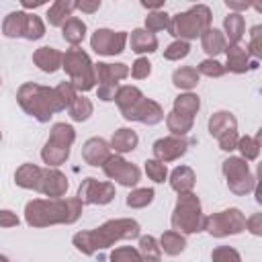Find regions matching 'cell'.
<instances>
[{
  "mask_svg": "<svg viewBox=\"0 0 262 262\" xmlns=\"http://www.w3.org/2000/svg\"><path fill=\"white\" fill-rule=\"evenodd\" d=\"M139 233H141V225L135 219L119 217V219H108L94 229L74 233L72 244L84 256H92L98 250H106V248L115 246L117 242L135 239V237H139Z\"/></svg>",
  "mask_w": 262,
  "mask_h": 262,
  "instance_id": "obj_1",
  "label": "cell"
},
{
  "mask_svg": "<svg viewBox=\"0 0 262 262\" xmlns=\"http://www.w3.org/2000/svg\"><path fill=\"white\" fill-rule=\"evenodd\" d=\"M84 205L78 196L61 199H33L25 205V223L41 229L49 225H72L82 217Z\"/></svg>",
  "mask_w": 262,
  "mask_h": 262,
  "instance_id": "obj_2",
  "label": "cell"
},
{
  "mask_svg": "<svg viewBox=\"0 0 262 262\" xmlns=\"http://www.w3.org/2000/svg\"><path fill=\"white\" fill-rule=\"evenodd\" d=\"M16 102L29 117H33L39 123H49L55 113L66 111V104L57 96L55 88L35 84V82H25L18 86Z\"/></svg>",
  "mask_w": 262,
  "mask_h": 262,
  "instance_id": "obj_3",
  "label": "cell"
},
{
  "mask_svg": "<svg viewBox=\"0 0 262 262\" xmlns=\"http://www.w3.org/2000/svg\"><path fill=\"white\" fill-rule=\"evenodd\" d=\"M211 8L207 4H194L184 12H176L170 16L168 33L180 41H190L201 37L207 29H211Z\"/></svg>",
  "mask_w": 262,
  "mask_h": 262,
  "instance_id": "obj_4",
  "label": "cell"
},
{
  "mask_svg": "<svg viewBox=\"0 0 262 262\" xmlns=\"http://www.w3.org/2000/svg\"><path fill=\"white\" fill-rule=\"evenodd\" d=\"M76 141V129L70 123H53L45 145L41 147V160L47 168H57L68 162L72 145Z\"/></svg>",
  "mask_w": 262,
  "mask_h": 262,
  "instance_id": "obj_5",
  "label": "cell"
},
{
  "mask_svg": "<svg viewBox=\"0 0 262 262\" xmlns=\"http://www.w3.org/2000/svg\"><path fill=\"white\" fill-rule=\"evenodd\" d=\"M203 221H205V215H203L201 199L194 192L178 194V201L170 217L172 229L182 235H192V233L203 231Z\"/></svg>",
  "mask_w": 262,
  "mask_h": 262,
  "instance_id": "obj_6",
  "label": "cell"
},
{
  "mask_svg": "<svg viewBox=\"0 0 262 262\" xmlns=\"http://www.w3.org/2000/svg\"><path fill=\"white\" fill-rule=\"evenodd\" d=\"M61 70H66V74L70 76V82L76 86V90L88 92V90L96 88L94 63L84 49H80V47L68 49L61 59Z\"/></svg>",
  "mask_w": 262,
  "mask_h": 262,
  "instance_id": "obj_7",
  "label": "cell"
},
{
  "mask_svg": "<svg viewBox=\"0 0 262 262\" xmlns=\"http://www.w3.org/2000/svg\"><path fill=\"white\" fill-rule=\"evenodd\" d=\"M246 229V215L237 207H229L223 211H217L203 221V231H207L213 237H227L237 235Z\"/></svg>",
  "mask_w": 262,
  "mask_h": 262,
  "instance_id": "obj_8",
  "label": "cell"
},
{
  "mask_svg": "<svg viewBox=\"0 0 262 262\" xmlns=\"http://www.w3.org/2000/svg\"><path fill=\"white\" fill-rule=\"evenodd\" d=\"M221 170H223V176H225V182H227V188L237 194V196H244V194H250L256 186V176L252 174L248 162L239 156H229L227 160H223L221 164Z\"/></svg>",
  "mask_w": 262,
  "mask_h": 262,
  "instance_id": "obj_9",
  "label": "cell"
},
{
  "mask_svg": "<svg viewBox=\"0 0 262 262\" xmlns=\"http://www.w3.org/2000/svg\"><path fill=\"white\" fill-rule=\"evenodd\" d=\"M94 76H96V98L102 102H108L115 98V92L119 88V82L129 76V66L127 63H108V61H98L94 63Z\"/></svg>",
  "mask_w": 262,
  "mask_h": 262,
  "instance_id": "obj_10",
  "label": "cell"
},
{
  "mask_svg": "<svg viewBox=\"0 0 262 262\" xmlns=\"http://www.w3.org/2000/svg\"><path fill=\"white\" fill-rule=\"evenodd\" d=\"M102 172L108 180H113V184L117 182L125 188H135L141 180V170L119 154H111V158L102 164Z\"/></svg>",
  "mask_w": 262,
  "mask_h": 262,
  "instance_id": "obj_11",
  "label": "cell"
},
{
  "mask_svg": "<svg viewBox=\"0 0 262 262\" xmlns=\"http://www.w3.org/2000/svg\"><path fill=\"white\" fill-rule=\"evenodd\" d=\"M78 201L82 205H108L117 196V188L111 180H98L88 176L78 186Z\"/></svg>",
  "mask_w": 262,
  "mask_h": 262,
  "instance_id": "obj_12",
  "label": "cell"
},
{
  "mask_svg": "<svg viewBox=\"0 0 262 262\" xmlns=\"http://www.w3.org/2000/svg\"><path fill=\"white\" fill-rule=\"evenodd\" d=\"M127 31H113V29H96L90 37V49L98 55H119L127 47Z\"/></svg>",
  "mask_w": 262,
  "mask_h": 262,
  "instance_id": "obj_13",
  "label": "cell"
},
{
  "mask_svg": "<svg viewBox=\"0 0 262 262\" xmlns=\"http://www.w3.org/2000/svg\"><path fill=\"white\" fill-rule=\"evenodd\" d=\"M121 115H123L125 121H135V123H141V125H158L166 117L162 104L151 100V98H145V96L139 98L131 108L123 111Z\"/></svg>",
  "mask_w": 262,
  "mask_h": 262,
  "instance_id": "obj_14",
  "label": "cell"
},
{
  "mask_svg": "<svg viewBox=\"0 0 262 262\" xmlns=\"http://www.w3.org/2000/svg\"><path fill=\"white\" fill-rule=\"evenodd\" d=\"M151 151H154V160H158L162 164H168V162H174V160L182 158L188 151V139L186 137H174V135L160 137V139L154 141Z\"/></svg>",
  "mask_w": 262,
  "mask_h": 262,
  "instance_id": "obj_15",
  "label": "cell"
},
{
  "mask_svg": "<svg viewBox=\"0 0 262 262\" xmlns=\"http://www.w3.org/2000/svg\"><path fill=\"white\" fill-rule=\"evenodd\" d=\"M68 188H70L68 176L61 170L43 168V178H41V184H39L41 194H45L47 199H61V196H66Z\"/></svg>",
  "mask_w": 262,
  "mask_h": 262,
  "instance_id": "obj_16",
  "label": "cell"
},
{
  "mask_svg": "<svg viewBox=\"0 0 262 262\" xmlns=\"http://www.w3.org/2000/svg\"><path fill=\"white\" fill-rule=\"evenodd\" d=\"M225 72H231V74H246L254 68H258V61H252L250 59V53L246 51V47L242 45H227L225 47Z\"/></svg>",
  "mask_w": 262,
  "mask_h": 262,
  "instance_id": "obj_17",
  "label": "cell"
},
{
  "mask_svg": "<svg viewBox=\"0 0 262 262\" xmlns=\"http://www.w3.org/2000/svg\"><path fill=\"white\" fill-rule=\"evenodd\" d=\"M111 154H113L111 145L102 137H90L82 145V160L88 166H94V168H102V164L111 158Z\"/></svg>",
  "mask_w": 262,
  "mask_h": 262,
  "instance_id": "obj_18",
  "label": "cell"
},
{
  "mask_svg": "<svg viewBox=\"0 0 262 262\" xmlns=\"http://www.w3.org/2000/svg\"><path fill=\"white\" fill-rule=\"evenodd\" d=\"M61 59L63 53L51 45H43L33 51V63L45 74H55L57 70H61Z\"/></svg>",
  "mask_w": 262,
  "mask_h": 262,
  "instance_id": "obj_19",
  "label": "cell"
},
{
  "mask_svg": "<svg viewBox=\"0 0 262 262\" xmlns=\"http://www.w3.org/2000/svg\"><path fill=\"white\" fill-rule=\"evenodd\" d=\"M41 178H43V168L37 166V164H31V162H25L16 168L14 172V184L18 188H25V190H35L39 192V184H41Z\"/></svg>",
  "mask_w": 262,
  "mask_h": 262,
  "instance_id": "obj_20",
  "label": "cell"
},
{
  "mask_svg": "<svg viewBox=\"0 0 262 262\" xmlns=\"http://www.w3.org/2000/svg\"><path fill=\"white\" fill-rule=\"evenodd\" d=\"M127 43L131 45V51L137 53L139 57H141L143 53H154V51H158V37H156L154 33L145 31L143 27L133 29L131 35L127 37Z\"/></svg>",
  "mask_w": 262,
  "mask_h": 262,
  "instance_id": "obj_21",
  "label": "cell"
},
{
  "mask_svg": "<svg viewBox=\"0 0 262 262\" xmlns=\"http://www.w3.org/2000/svg\"><path fill=\"white\" fill-rule=\"evenodd\" d=\"M108 145H111V151L123 156V154H129V151H133V149H137V145H139V135H137L133 129H129V127H119V129L113 133Z\"/></svg>",
  "mask_w": 262,
  "mask_h": 262,
  "instance_id": "obj_22",
  "label": "cell"
},
{
  "mask_svg": "<svg viewBox=\"0 0 262 262\" xmlns=\"http://www.w3.org/2000/svg\"><path fill=\"white\" fill-rule=\"evenodd\" d=\"M168 180H170V186H172L174 192L186 194V192H192L194 182H196V174H194V170L190 166H176L170 172Z\"/></svg>",
  "mask_w": 262,
  "mask_h": 262,
  "instance_id": "obj_23",
  "label": "cell"
},
{
  "mask_svg": "<svg viewBox=\"0 0 262 262\" xmlns=\"http://www.w3.org/2000/svg\"><path fill=\"white\" fill-rule=\"evenodd\" d=\"M207 129L209 133L217 139L219 135L227 133V131H237V119L231 111H215L211 117H209V123H207Z\"/></svg>",
  "mask_w": 262,
  "mask_h": 262,
  "instance_id": "obj_24",
  "label": "cell"
},
{
  "mask_svg": "<svg viewBox=\"0 0 262 262\" xmlns=\"http://www.w3.org/2000/svg\"><path fill=\"white\" fill-rule=\"evenodd\" d=\"M225 35V41L227 45H239V41L244 39V33H246V20L242 14L237 12H229L225 18H223V31Z\"/></svg>",
  "mask_w": 262,
  "mask_h": 262,
  "instance_id": "obj_25",
  "label": "cell"
},
{
  "mask_svg": "<svg viewBox=\"0 0 262 262\" xmlns=\"http://www.w3.org/2000/svg\"><path fill=\"white\" fill-rule=\"evenodd\" d=\"M199 39H201V47H203V51H205L211 59H215V55L223 53V51H225V47H227L225 35H223L219 29H215V27L207 29Z\"/></svg>",
  "mask_w": 262,
  "mask_h": 262,
  "instance_id": "obj_26",
  "label": "cell"
},
{
  "mask_svg": "<svg viewBox=\"0 0 262 262\" xmlns=\"http://www.w3.org/2000/svg\"><path fill=\"white\" fill-rule=\"evenodd\" d=\"M74 10H76V0H55L49 8H47V23L51 25V27H59L61 29V25L74 14Z\"/></svg>",
  "mask_w": 262,
  "mask_h": 262,
  "instance_id": "obj_27",
  "label": "cell"
},
{
  "mask_svg": "<svg viewBox=\"0 0 262 262\" xmlns=\"http://www.w3.org/2000/svg\"><path fill=\"white\" fill-rule=\"evenodd\" d=\"M25 25H27V10H12L2 20V35L8 39L25 37Z\"/></svg>",
  "mask_w": 262,
  "mask_h": 262,
  "instance_id": "obj_28",
  "label": "cell"
},
{
  "mask_svg": "<svg viewBox=\"0 0 262 262\" xmlns=\"http://www.w3.org/2000/svg\"><path fill=\"white\" fill-rule=\"evenodd\" d=\"M199 111H201V98L194 92H182L172 102V113L182 115V117H188V119H194V115Z\"/></svg>",
  "mask_w": 262,
  "mask_h": 262,
  "instance_id": "obj_29",
  "label": "cell"
},
{
  "mask_svg": "<svg viewBox=\"0 0 262 262\" xmlns=\"http://www.w3.org/2000/svg\"><path fill=\"white\" fill-rule=\"evenodd\" d=\"M86 23L82 20V18H78V16H70L63 25H61V37H63V41L66 43H70L72 47H78L82 41H84V37H86Z\"/></svg>",
  "mask_w": 262,
  "mask_h": 262,
  "instance_id": "obj_30",
  "label": "cell"
},
{
  "mask_svg": "<svg viewBox=\"0 0 262 262\" xmlns=\"http://www.w3.org/2000/svg\"><path fill=\"white\" fill-rule=\"evenodd\" d=\"M199 80H201V76H199L196 68H192V66H182L172 72V84L184 92H190L192 88H196Z\"/></svg>",
  "mask_w": 262,
  "mask_h": 262,
  "instance_id": "obj_31",
  "label": "cell"
},
{
  "mask_svg": "<svg viewBox=\"0 0 262 262\" xmlns=\"http://www.w3.org/2000/svg\"><path fill=\"white\" fill-rule=\"evenodd\" d=\"M158 244H160V250H162L164 254H168V256H178V254H182V252L186 250V237H184L182 233L174 231V229L164 231V233L160 235Z\"/></svg>",
  "mask_w": 262,
  "mask_h": 262,
  "instance_id": "obj_32",
  "label": "cell"
},
{
  "mask_svg": "<svg viewBox=\"0 0 262 262\" xmlns=\"http://www.w3.org/2000/svg\"><path fill=\"white\" fill-rule=\"evenodd\" d=\"M68 113H70V119H72V121L84 123V121H88V119L92 117L94 104H92V100H90L88 96L76 94V98H74V100L70 102V106H68Z\"/></svg>",
  "mask_w": 262,
  "mask_h": 262,
  "instance_id": "obj_33",
  "label": "cell"
},
{
  "mask_svg": "<svg viewBox=\"0 0 262 262\" xmlns=\"http://www.w3.org/2000/svg\"><path fill=\"white\" fill-rule=\"evenodd\" d=\"M145 94L137 88V86H133V84H123V86H119L117 88V92H115V102H117V106H119V111L123 113V111H127V108H131L139 98H143Z\"/></svg>",
  "mask_w": 262,
  "mask_h": 262,
  "instance_id": "obj_34",
  "label": "cell"
},
{
  "mask_svg": "<svg viewBox=\"0 0 262 262\" xmlns=\"http://www.w3.org/2000/svg\"><path fill=\"white\" fill-rule=\"evenodd\" d=\"M164 119H166V127H168V131H170V135H174V137H186L188 131H192V125H194V119L176 115V113H172V111H170Z\"/></svg>",
  "mask_w": 262,
  "mask_h": 262,
  "instance_id": "obj_35",
  "label": "cell"
},
{
  "mask_svg": "<svg viewBox=\"0 0 262 262\" xmlns=\"http://www.w3.org/2000/svg\"><path fill=\"white\" fill-rule=\"evenodd\" d=\"M154 199H156V190L154 188H131V192L127 194V199H125V203H127V207H131V209H145L147 205H151L154 203Z\"/></svg>",
  "mask_w": 262,
  "mask_h": 262,
  "instance_id": "obj_36",
  "label": "cell"
},
{
  "mask_svg": "<svg viewBox=\"0 0 262 262\" xmlns=\"http://www.w3.org/2000/svg\"><path fill=\"white\" fill-rule=\"evenodd\" d=\"M260 135H262V133H258L256 137L244 135V137L237 139V147H235V149H239V154H242L239 158H244L246 162L258 160V156H260Z\"/></svg>",
  "mask_w": 262,
  "mask_h": 262,
  "instance_id": "obj_37",
  "label": "cell"
},
{
  "mask_svg": "<svg viewBox=\"0 0 262 262\" xmlns=\"http://www.w3.org/2000/svg\"><path fill=\"white\" fill-rule=\"evenodd\" d=\"M170 27V14L166 10H156V12H147L145 16V23H143V29L149 31V33H160V31H168Z\"/></svg>",
  "mask_w": 262,
  "mask_h": 262,
  "instance_id": "obj_38",
  "label": "cell"
},
{
  "mask_svg": "<svg viewBox=\"0 0 262 262\" xmlns=\"http://www.w3.org/2000/svg\"><path fill=\"white\" fill-rule=\"evenodd\" d=\"M45 35V23L35 12H27V25H25V37L27 41H39Z\"/></svg>",
  "mask_w": 262,
  "mask_h": 262,
  "instance_id": "obj_39",
  "label": "cell"
},
{
  "mask_svg": "<svg viewBox=\"0 0 262 262\" xmlns=\"http://www.w3.org/2000/svg\"><path fill=\"white\" fill-rule=\"evenodd\" d=\"M143 168H145L147 178L154 180L156 184H162L164 180H168V168H166V164H162V162L149 158V160L143 162Z\"/></svg>",
  "mask_w": 262,
  "mask_h": 262,
  "instance_id": "obj_40",
  "label": "cell"
},
{
  "mask_svg": "<svg viewBox=\"0 0 262 262\" xmlns=\"http://www.w3.org/2000/svg\"><path fill=\"white\" fill-rule=\"evenodd\" d=\"M188 53H190V43H188V41H180V39H174V41L164 49V57H166L168 61H180V59H184Z\"/></svg>",
  "mask_w": 262,
  "mask_h": 262,
  "instance_id": "obj_41",
  "label": "cell"
},
{
  "mask_svg": "<svg viewBox=\"0 0 262 262\" xmlns=\"http://www.w3.org/2000/svg\"><path fill=\"white\" fill-rule=\"evenodd\" d=\"M139 254L145 258H162V250L160 244L154 235H139V246H137Z\"/></svg>",
  "mask_w": 262,
  "mask_h": 262,
  "instance_id": "obj_42",
  "label": "cell"
},
{
  "mask_svg": "<svg viewBox=\"0 0 262 262\" xmlns=\"http://www.w3.org/2000/svg\"><path fill=\"white\" fill-rule=\"evenodd\" d=\"M111 262H141V254L133 246H121L111 252Z\"/></svg>",
  "mask_w": 262,
  "mask_h": 262,
  "instance_id": "obj_43",
  "label": "cell"
},
{
  "mask_svg": "<svg viewBox=\"0 0 262 262\" xmlns=\"http://www.w3.org/2000/svg\"><path fill=\"white\" fill-rule=\"evenodd\" d=\"M196 72H199V76H207V78H221L223 74H225V68H223V63L221 61H217V59H203L199 66H196Z\"/></svg>",
  "mask_w": 262,
  "mask_h": 262,
  "instance_id": "obj_44",
  "label": "cell"
},
{
  "mask_svg": "<svg viewBox=\"0 0 262 262\" xmlns=\"http://www.w3.org/2000/svg\"><path fill=\"white\" fill-rule=\"evenodd\" d=\"M211 260L213 262H242V256L231 246H217L211 252Z\"/></svg>",
  "mask_w": 262,
  "mask_h": 262,
  "instance_id": "obj_45",
  "label": "cell"
},
{
  "mask_svg": "<svg viewBox=\"0 0 262 262\" xmlns=\"http://www.w3.org/2000/svg\"><path fill=\"white\" fill-rule=\"evenodd\" d=\"M246 51L250 53V57L254 55L256 61L262 57V27L260 25L252 27V31H250V43H248V49Z\"/></svg>",
  "mask_w": 262,
  "mask_h": 262,
  "instance_id": "obj_46",
  "label": "cell"
},
{
  "mask_svg": "<svg viewBox=\"0 0 262 262\" xmlns=\"http://www.w3.org/2000/svg\"><path fill=\"white\" fill-rule=\"evenodd\" d=\"M129 74L135 78V80H145V78H149V74H151V61L147 59V57H137L133 63H131V70H129Z\"/></svg>",
  "mask_w": 262,
  "mask_h": 262,
  "instance_id": "obj_47",
  "label": "cell"
},
{
  "mask_svg": "<svg viewBox=\"0 0 262 262\" xmlns=\"http://www.w3.org/2000/svg\"><path fill=\"white\" fill-rule=\"evenodd\" d=\"M237 139H239L237 131H227V133L219 135V137H217L219 149H221V151H233V149L237 147Z\"/></svg>",
  "mask_w": 262,
  "mask_h": 262,
  "instance_id": "obj_48",
  "label": "cell"
},
{
  "mask_svg": "<svg viewBox=\"0 0 262 262\" xmlns=\"http://www.w3.org/2000/svg\"><path fill=\"white\" fill-rule=\"evenodd\" d=\"M18 223H20V219H18V215H16L14 211H10V209H0V227L10 229V227H16Z\"/></svg>",
  "mask_w": 262,
  "mask_h": 262,
  "instance_id": "obj_49",
  "label": "cell"
},
{
  "mask_svg": "<svg viewBox=\"0 0 262 262\" xmlns=\"http://www.w3.org/2000/svg\"><path fill=\"white\" fill-rule=\"evenodd\" d=\"M246 229L252 235L260 237L262 235V213H254L252 217H246Z\"/></svg>",
  "mask_w": 262,
  "mask_h": 262,
  "instance_id": "obj_50",
  "label": "cell"
},
{
  "mask_svg": "<svg viewBox=\"0 0 262 262\" xmlns=\"http://www.w3.org/2000/svg\"><path fill=\"white\" fill-rule=\"evenodd\" d=\"M98 8H100V0H82V2H76V10L86 12V14H94Z\"/></svg>",
  "mask_w": 262,
  "mask_h": 262,
  "instance_id": "obj_51",
  "label": "cell"
},
{
  "mask_svg": "<svg viewBox=\"0 0 262 262\" xmlns=\"http://www.w3.org/2000/svg\"><path fill=\"white\" fill-rule=\"evenodd\" d=\"M225 6H227L229 10H233V12H237V14H242L244 10L250 8V4H246V2H235V0H225Z\"/></svg>",
  "mask_w": 262,
  "mask_h": 262,
  "instance_id": "obj_52",
  "label": "cell"
},
{
  "mask_svg": "<svg viewBox=\"0 0 262 262\" xmlns=\"http://www.w3.org/2000/svg\"><path fill=\"white\" fill-rule=\"evenodd\" d=\"M141 6H143V8H147L149 12L164 10V0H158V2H147V0H141Z\"/></svg>",
  "mask_w": 262,
  "mask_h": 262,
  "instance_id": "obj_53",
  "label": "cell"
},
{
  "mask_svg": "<svg viewBox=\"0 0 262 262\" xmlns=\"http://www.w3.org/2000/svg\"><path fill=\"white\" fill-rule=\"evenodd\" d=\"M43 4H45V0H20V6L23 8H39Z\"/></svg>",
  "mask_w": 262,
  "mask_h": 262,
  "instance_id": "obj_54",
  "label": "cell"
},
{
  "mask_svg": "<svg viewBox=\"0 0 262 262\" xmlns=\"http://www.w3.org/2000/svg\"><path fill=\"white\" fill-rule=\"evenodd\" d=\"M0 262H10V260H8V256H4V254H0Z\"/></svg>",
  "mask_w": 262,
  "mask_h": 262,
  "instance_id": "obj_55",
  "label": "cell"
},
{
  "mask_svg": "<svg viewBox=\"0 0 262 262\" xmlns=\"http://www.w3.org/2000/svg\"><path fill=\"white\" fill-rule=\"evenodd\" d=\"M0 141H2V131H0Z\"/></svg>",
  "mask_w": 262,
  "mask_h": 262,
  "instance_id": "obj_56",
  "label": "cell"
}]
</instances>
